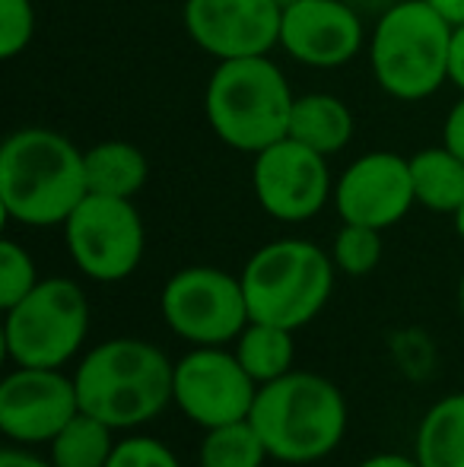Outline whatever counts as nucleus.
<instances>
[{"label": "nucleus", "instance_id": "f257e3e1", "mask_svg": "<svg viewBox=\"0 0 464 467\" xmlns=\"http://www.w3.org/2000/svg\"><path fill=\"white\" fill-rule=\"evenodd\" d=\"M89 194L83 150L51 128H19L0 147V207L23 226H64Z\"/></svg>", "mask_w": 464, "mask_h": 467}, {"label": "nucleus", "instance_id": "f03ea898", "mask_svg": "<svg viewBox=\"0 0 464 467\" xmlns=\"http://www.w3.org/2000/svg\"><path fill=\"white\" fill-rule=\"evenodd\" d=\"M248 420L273 462L315 464L347 436V400L325 375L290 369L258 388Z\"/></svg>", "mask_w": 464, "mask_h": 467}, {"label": "nucleus", "instance_id": "7ed1b4c3", "mask_svg": "<svg viewBox=\"0 0 464 467\" xmlns=\"http://www.w3.org/2000/svg\"><path fill=\"white\" fill-rule=\"evenodd\" d=\"M80 410L112 430H137L172 404L175 363L140 337H112L93 347L74 372Z\"/></svg>", "mask_w": 464, "mask_h": 467}, {"label": "nucleus", "instance_id": "20e7f679", "mask_svg": "<svg viewBox=\"0 0 464 467\" xmlns=\"http://www.w3.org/2000/svg\"><path fill=\"white\" fill-rule=\"evenodd\" d=\"M296 96L267 55L220 61L204 93L213 134L239 153H261L290 134Z\"/></svg>", "mask_w": 464, "mask_h": 467}, {"label": "nucleus", "instance_id": "39448f33", "mask_svg": "<svg viewBox=\"0 0 464 467\" xmlns=\"http://www.w3.org/2000/svg\"><path fill=\"white\" fill-rule=\"evenodd\" d=\"M335 258L315 242L277 239L242 267L252 321L299 331L325 312L335 293Z\"/></svg>", "mask_w": 464, "mask_h": 467}, {"label": "nucleus", "instance_id": "423d86ee", "mask_svg": "<svg viewBox=\"0 0 464 467\" xmlns=\"http://www.w3.org/2000/svg\"><path fill=\"white\" fill-rule=\"evenodd\" d=\"M452 26L429 0H397L382 13L369 42L376 83L401 102L429 99L449 80Z\"/></svg>", "mask_w": 464, "mask_h": 467}, {"label": "nucleus", "instance_id": "0eeeda50", "mask_svg": "<svg viewBox=\"0 0 464 467\" xmlns=\"http://www.w3.org/2000/svg\"><path fill=\"white\" fill-rule=\"evenodd\" d=\"M89 334L87 293L67 277L38 280L26 299L6 308L4 347L13 366L64 369Z\"/></svg>", "mask_w": 464, "mask_h": 467}, {"label": "nucleus", "instance_id": "6e6552de", "mask_svg": "<svg viewBox=\"0 0 464 467\" xmlns=\"http://www.w3.org/2000/svg\"><path fill=\"white\" fill-rule=\"evenodd\" d=\"M160 312L175 337L194 347H226L252 321L242 277L220 267H185L162 286Z\"/></svg>", "mask_w": 464, "mask_h": 467}, {"label": "nucleus", "instance_id": "1a4fd4ad", "mask_svg": "<svg viewBox=\"0 0 464 467\" xmlns=\"http://www.w3.org/2000/svg\"><path fill=\"white\" fill-rule=\"evenodd\" d=\"M64 242L83 277L118 283L140 267L147 233L128 197L87 194L64 223Z\"/></svg>", "mask_w": 464, "mask_h": 467}, {"label": "nucleus", "instance_id": "9d476101", "mask_svg": "<svg viewBox=\"0 0 464 467\" xmlns=\"http://www.w3.org/2000/svg\"><path fill=\"white\" fill-rule=\"evenodd\" d=\"M258 381L226 347H194L175 363L172 404L201 430L248 420Z\"/></svg>", "mask_w": 464, "mask_h": 467}, {"label": "nucleus", "instance_id": "9b49d317", "mask_svg": "<svg viewBox=\"0 0 464 467\" xmlns=\"http://www.w3.org/2000/svg\"><path fill=\"white\" fill-rule=\"evenodd\" d=\"M252 185L267 216L280 223H305L322 213L331 197L328 156L284 137L254 153Z\"/></svg>", "mask_w": 464, "mask_h": 467}, {"label": "nucleus", "instance_id": "f8f14e48", "mask_svg": "<svg viewBox=\"0 0 464 467\" xmlns=\"http://www.w3.org/2000/svg\"><path fill=\"white\" fill-rule=\"evenodd\" d=\"M80 413L74 375L16 366L0 385V430L16 445H48Z\"/></svg>", "mask_w": 464, "mask_h": 467}, {"label": "nucleus", "instance_id": "ddd939ff", "mask_svg": "<svg viewBox=\"0 0 464 467\" xmlns=\"http://www.w3.org/2000/svg\"><path fill=\"white\" fill-rule=\"evenodd\" d=\"M280 10L273 0H185V29L217 61L271 55L280 45Z\"/></svg>", "mask_w": 464, "mask_h": 467}, {"label": "nucleus", "instance_id": "4468645a", "mask_svg": "<svg viewBox=\"0 0 464 467\" xmlns=\"http://www.w3.org/2000/svg\"><path fill=\"white\" fill-rule=\"evenodd\" d=\"M417 203L410 160L397 153H366L350 162L335 185V207L344 223L388 229Z\"/></svg>", "mask_w": 464, "mask_h": 467}, {"label": "nucleus", "instance_id": "2eb2a0df", "mask_svg": "<svg viewBox=\"0 0 464 467\" xmlns=\"http://www.w3.org/2000/svg\"><path fill=\"white\" fill-rule=\"evenodd\" d=\"M280 45L305 67H341L363 48V23L347 0H299L284 10Z\"/></svg>", "mask_w": 464, "mask_h": 467}, {"label": "nucleus", "instance_id": "dca6fc26", "mask_svg": "<svg viewBox=\"0 0 464 467\" xmlns=\"http://www.w3.org/2000/svg\"><path fill=\"white\" fill-rule=\"evenodd\" d=\"M286 137L305 143V147H312L322 156L341 153L353 137V115L337 96L328 93L299 96L293 102L290 134Z\"/></svg>", "mask_w": 464, "mask_h": 467}, {"label": "nucleus", "instance_id": "f3484780", "mask_svg": "<svg viewBox=\"0 0 464 467\" xmlns=\"http://www.w3.org/2000/svg\"><path fill=\"white\" fill-rule=\"evenodd\" d=\"M83 172H87L89 194L106 197H134L147 185L150 162L134 143L106 140L93 150H83Z\"/></svg>", "mask_w": 464, "mask_h": 467}, {"label": "nucleus", "instance_id": "a211bd4d", "mask_svg": "<svg viewBox=\"0 0 464 467\" xmlns=\"http://www.w3.org/2000/svg\"><path fill=\"white\" fill-rule=\"evenodd\" d=\"M414 455L420 467H464V391L446 394L423 413Z\"/></svg>", "mask_w": 464, "mask_h": 467}, {"label": "nucleus", "instance_id": "6ab92c4d", "mask_svg": "<svg viewBox=\"0 0 464 467\" xmlns=\"http://www.w3.org/2000/svg\"><path fill=\"white\" fill-rule=\"evenodd\" d=\"M410 179L420 207L433 213H459L464 203V160L446 143L410 156Z\"/></svg>", "mask_w": 464, "mask_h": 467}, {"label": "nucleus", "instance_id": "aec40b11", "mask_svg": "<svg viewBox=\"0 0 464 467\" xmlns=\"http://www.w3.org/2000/svg\"><path fill=\"white\" fill-rule=\"evenodd\" d=\"M232 353L261 388L293 369V331L267 321H248L245 331L235 337Z\"/></svg>", "mask_w": 464, "mask_h": 467}, {"label": "nucleus", "instance_id": "412c9836", "mask_svg": "<svg viewBox=\"0 0 464 467\" xmlns=\"http://www.w3.org/2000/svg\"><path fill=\"white\" fill-rule=\"evenodd\" d=\"M112 426L99 417L80 410L55 439H51V464L55 467H106L115 451Z\"/></svg>", "mask_w": 464, "mask_h": 467}, {"label": "nucleus", "instance_id": "4be33fe9", "mask_svg": "<svg viewBox=\"0 0 464 467\" xmlns=\"http://www.w3.org/2000/svg\"><path fill=\"white\" fill-rule=\"evenodd\" d=\"M267 458L271 455H267L252 420L204 430V439H201L198 449L201 467H264Z\"/></svg>", "mask_w": 464, "mask_h": 467}, {"label": "nucleus", "instance_id": "5701e85b", "mask_svg": "<svg viewBox=\"0 0 464 467\" xmlns=\"http://www.w3.org/2000/svg\"><path fill=\"white\" fill-rule=\"evenodd\" d=\"M331 258H335L337 271L350 274V277H366L382 261V229L344 223L331 245Z\"/></svg>", "mask_w": 464, "mask_h": 467}, {"label": "nucleus", "instance_id": "b1692460", "mask_svg": "<svg viewBox=\"0 0 464 467\" xmlns=\"http://www.w3.org/2000/svg\"><path fill=\"white\" fill-rule=\"evenodd\" d=\"M36 283L38 271L32 254L13 239L0 242V306H4V312L16 306L19 299H26L36 289Z\"/></svg>", "mask_w": 464, "mask_h": 467}, {"label": "nucleus", "instance_id": "393cba45", "mask_svg": "<svg viewBox=\"0 0 464 467\" xmlns=\"http://www.w3.org/2000/svg\"><path fill=\"white\" fill-rule=\"evenodd\" d=\"M36 36L32 0H0V57H16Z\"/></svg>", "mask_w": 464, "mask_h": 467}, {"label": "nucleus", "instance_id": "a878e982", "mask_svg": "<svg viewBox=\"0 0 464 467\" xmlns=\"http://www.w3.org/2000/svg\"><path fill=\"white\" fill-rule=\"evenodd\" d=\"M106 467H181L175 451L153 436H128L115 445Z\"/></svg>", "mask_w": 464, "mask_h": 467}, {"label": "nucleus", "instance_id": "bb28decb", "mask_svg": "<svg viewBox=\"0 0 464 467\" xmlns=\"http://www.w3.org/2000/svg\"><path fill=\"white\" fill-rule=\"evenodd\" d=\"M442 143H446L452 153H459L464 160V99L449 111L446 128H442Z\"/></svg>", "mask_w": 464, "mask_h": 467}, {"label": "nucleus", "instance_id": "cd10ccee", "mask_svg": "<svg viewBox=\"0 0 464 467\" xmlns=\"http://www.w3.org/2000/svg\"><path fill=\"white\" fill-rule=\"evenodd\" d=\"M449 80L464 93V26L452 29V51H449Z\"/></svg>", "mask_w": 464, "mask_h": 467}, {"label": "nucleus", "instance_id": "c85d7f7f", "mask_svg": "<svg viewBox=\"0 0 464 467\" xmlns=\"http://www.w3.org/2000/svg\"><path fill=\"white\" fill-rule=\"evenodd\" d=\"M0 467H55L51 458H38L29 449H4L0 451Z\"/></svg>", "mask_w": 464, "mask_h": 467}, {"label": "nucleus", "instance_id": "c756f323", "mask_svg": "<svg viewBox=\"0 0 464 467\" xmlns=\"http://www.w3.org/2000/svg\"><path fill=\"white\" fill-rule=\"evenodd\" d=\"M356 467H420L417 455H401V451H382V455H372Z\"/></svg>", "mask_w": 464, "mask_h": 467}, {"label": "nucleus", "instance_id": "7c9ffc66", "mask_svg": "<svg viewBox=\"0 0 464 467\" xmlns=\"http://www.w3.org/2000/svg\"><path fill=\"white\" fill-rule=\"evenodd\" d=\"M429 4H433V10L439 13L452 29L464 26V0H429Z\"/></svg>", "mask_w": 464, "mask_h": 467}, {"label": "nucleus", "instance_id": "2f4dec72", "mask_svg": "<svg viewBox=\"0 0 464 467\" xmlns=\"http://www.w3.org/2000/svg\"><path fill=\"white\" fill-rule=\"evenodd\" d=\"M455 229H459V235H461V242H464V203L459 207V213H455Z\"/></svg>", "mask_w": 464, "mask_h": 467}, {"label": "nucleus", "instance_id": "473e14b6", "mask_svg": "<svg viewBox=\"0 0 464 467\" xmlns=\"http://www.w3.org/2000/svg\"><path fill=\"white\" fill-rule=\"evenodd\" d=\"M459 308H461V318H464V274L459 280Z\"/></svg>", "mask_w": 464, "mask_h": 467}, {"label": "nucleus", "instance_id": "72a5a7b5", "mask_svg": "<svg viewBox=\"0 0 464 467\" xmlns=\"http://www.w3.org/2000/svg\"><path fill=\"white\" fill-rule=\"evenodd\" d=\"M273 4L280 6V10H286V6H293V4H299V0H273Z\"/></svg>", "mask_w": 464, "mask_h": 467}]
</instances>
